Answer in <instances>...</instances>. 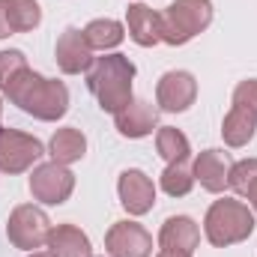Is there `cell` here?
<instances>
[{"instance_id": "e0dca14e", "label": "cell", "mask_w": 257, "mask_h": 257, "mask_svg": "<svg viewBox=\"0 0 257 257\" xmlns=\"http://www.w3.org/2000/svg\"><path fill=\"white\" fill-rule=\"evenodd\" d=\"M48 153H51V159L60 162V165L81 162L84 153H87V138H84V132H78V128H72V126L57 128L54 138H51V144H48Z\"/></svg>"}, {"instance_id": "52a82bcc", "label": "cell", "mask_w": 257, "mask_h": 257, "mask_svg": "<svg viewBox=\"0 0 257 257\" xmlns=\"http://www.w3.org/2000/svg\"><path fill=\"white\" fill-rule=\"evenodd\" d=\"M45 156V147L39 138L24 135L18 128H0V171L3 174H21L33 168Z\"/></svg>"}, {"instance_id": "4fadbf2b", "label": "cell", "mask_w": 257, "mask_h": 257, "mask_svg": "<svg viewBox=\"0 0 257 257\" xmlns=\"http://www.w3.org/2000/svg\"><path fill=\"white\" fill-rule=\"evenodd\" d=\"M114 123L123 138H147L159 123V108H153L144 99H132L123 111L114 114Z\"/></svg>"}, {"instance_id": "7a4b0ae2", "label": "cell", "mask_w": 257, "mask_h": 257, "mask_svg": "<svg viewBox=\"0 0 257 257\" xmlns=\"http://www.w3.org/2000/svg\"><path fill=\"white\" fill-rule=\"evenodd\" d=\"M132 81H135V63L126 54L96 57L90 72H87V87L96 96L99 108L108 114L123 111L132 102Z\"/></svg>"}, {"instance_id": "8992f818", "label": "cell", "mask_w": 257, "mask_h": 257, "mask_svg": "<svg viewBox=\"0 0 257 257\" xmlns=\"http://www.w3.org/2000/svg\"><path fill=\"white\" fill-rule=\"evenodd\" d=\"M75 192V174L60 165V162H45V165H36L33 174H30V194L39 200V203H48V206H60L69 200V194Z\"/></svg>"}, {"instance_id": "603a6c76", "label": "cell", "mask_w": 257, "mask_h": 257, "mask_svg": "<svg viewBox=\"0 0 257 257\" xmlns=\"http://www.w3.org/2000/svg\"><path fill=\"white\" fill-rule=\"evenodd\" d=\"M257 180V159H242V162H233L230 165V174H227V189H233L236 194H242L251 189V183Z\"/></svg>"}, {"instance_id": "277c9868", "label": "cell", "mask_w": 257, "mask_h": 257, "mask_svg": "<svg viewBox=\"0 0 257 257\" xmlns=\"http://www.w3.org/2000/svg\"><path fill=\"white\" fill-rule=\"evenodd\" d=\"M159 24H162V42L186 45L212 24V3L209 0H174L165 12H159Z\"/></svg>"}, {"instance_id": "ac0fdd59", "label": "cell", "mask_w": 257, "mask_h": 257, "mask_svg": "<svg viewBox=\"0 0 257 257\" xmlns=\"http://www.w3.org/2000/svg\"><path fill=\"white\" fill-rule=\"evenodd\" d=\"M84 39L93 51H108V48H117L126 39V27L114 18H96L84 27Z\"/></svg>"}, {"instance_id": "ffe728a7", "label": "cell", "mask_w": 257, "mask_h": 257, "mask_svg": "<svg viewBox=\"0 0 257 257\" xmlns=\"http://www.w3.org/2000/svg\"><path fill=\"white\" fill-rule=\"evenodd\" d=\"M156 150H159V156L168 165H174V162H186L189 159L192 144H189V138L180 128L165 126V128H159V135H156Z\"/></svg>"}, {"instance_id": "5b68a950", "label": "cell", "mask_w": 257, "mask_h": 257, "mask_svg": "<svg viewBox=\"0 0 257 257\" xmlns=\"http://www.w3.org/2000/svg\"><path fill=\"white\" fill-rule=\"evenodd\" d=\"M48 233H51V221L48 215L33 206V203H21L12 209L9 215V224H6V236L15 248H24V251H36L48 242Z\"/></svg>"}, {"instance_id": "9c48e42d", "label": "cell", "mask_w": 257, "mask_h": 257, "mask_svg": "<svg viewBox=\"0 0 257 257\" xmlns=\"http://www.w3.org/2000/svg\"><path fill=\"white\" fill-rule=\"evenodd\" d=\"M105 248L111 257H153V236L138 221H117L105 233Z\"/></svg>"}, {"instance_id": "4316f807", "label": "cell", "mask_w": 257, "mask_h": 257, "mask_svg": "<svg viewBox=\"0 0 257 257\" xmlns=\"http://www.w3.org/2000/svg\"><path fill=\"white\" fill-rule=\"evenodd\" d=\"M245 197H248V203L254 206V212H257V180H254V183H251V189L245 192Z\"/></svg>"}, {"instance_id": "f1b7e54d", "label": "cell", "mask_w": 257, "mask_h": 257, "mask_svg": "<svg viewBox=\"0 0 257 257\" xmlns=\"http://www.w3.org/2000/svg\"><path fill=\"white\" fill-rule=\"evenodd\" d=\"M30 257H54V254H51V251H33Z\"/></svg>"}, {"instance_id": "6da1fadb", "label": "cell", "mask_w": 257, "mask_h": 257, "mask_svg": "<svg viewBox=\"0 0 257 257\" xmlns=\"http://www.w3.org/2000/svg\"><path fill=\"white\" fill-rule=\"evenodd\" d=\"M3 93L24 114L36 117V120H45V123L60 120V117H66V111H69V90H66L63 81H51V78L33 72L30 66L21 69L9 81V87Z\"/></svg>"}, {"instance_id": "30bf717a", "label": "cell", "mask_w": 257, "mask_h": 257, "mask_svg": "<svg viewBox=\"0 0 257 257\" xmlns=\"http://www.w3.org/2000/svg\"><path fill=\"white\" fill-rule=\"evenodd\" d=\"M54 57H57V66L66 75H81V72H90L93 66V48L87 45L84 39V30L78 27H66L57 39V48H54Z\"/></svg>"}, {"instance_id": "2e32d148", "label": "cell", "mask_w": 257, "mask_h": 257, "mask_svg": "<svg viewBox=\"0 0 257 257\" xmlns=\"http://www.w3.org/2000/svg\"><path fill=\"white\" fill-rule=\"evenodd\" d=\"M45 245H48V251L54 257H93L87 233L81 227H75V224H57V227H51Z\"/></svg>"}, {"instance_id": "7c38bea8", "label": "cell", "mask_w": 257, "mask_h": 257, "mask_svg": "<svg viewBox=\"0 0 257 257\" xmlns=\"http://www.w3.org/2000/svg\"><path fill=\"white\" fill-rule=\"evenodd\" d=\"M230 156L221 150H203L192 165L194 183H200L206 192L218 194L227 189V174H230Z\"/></svg>"}, {"instance_id": "d4e9b609", "label": "cell", "mask_w": 257, "mask_h": 257, "mask_svg": "<svg viewBox=\"0 0 257 257\" xmlns=\"http://www.w3.org/2000/svg\"><path fill=\"white\" fill-rule=\"evenodd\" d=\"M233 105L248 111L257 120V78H248V81H239L236 90H233Z\"/></svg>"}, {"instance_id": "ba28073f", "label": "cell", "mask_w": 257, "mask_h": 257, "mask_svg": "<svg viewBox=\"0 0 257 257\" xmlns=\"http://www.w3.org/2000/svg\"><path fill=\"white\" fill-rule=\"evenodd\" d=\"M194 96H197V81H194L192 72H183V69L165 72L159 78V84H156V102L168 114L189 111L194 105Z\"/></svg>"}, {"instance_id": "8fae6325", "label": "cell", "mask_w": 257, "mask_h": 257, "mask_svg": "<svg viewBox=\"0 0 257 257\" xmlns=\"http://www.w3.org/2000/svg\"><path fill=\"white\" fill-rule=\"evenodd\" d=\"M117 192H120V203L128 215H144L153 209L156 203V186L153 180L138 171V168H128L120 174V183H117Z\"/></svg>"}, {"instance_id": "d6986e66", "label": "cell", "mask_w": 257, "mask_h": 257, "mask_svg": "<svg viewBox=\"0 0 257 257\" xmlns=\"http://www.w3.org/2000/svg\"><path fill=\"white\" fill-rule=\"evenodd\" d=\"M254 128H257V120L248 114V111H242V108H230L227 111V117H224V123H221V138H224V144L227 147H245L251 138H254Z\"/></svg>"}, {"instance_id": "9a60e30c", "label": "cell", "mask_w": 257, "mask_h": 257, "mask_svg": "<svg viewBox=\"0 0 257 257\" xmlns=\"http://www.w3.org/2000/svg\"><path fill=\"white\" fill-rule=\"evenodd\" d=\"M159 245L162 248H174V251H186L194 254V248L200 245V230L189 215H171L162 230H159Z\"/></svg>"}, {"instance_id": "83f0119b", "label": "cell", "mask_w": 257, "mask_h": 257, "mask_svg": "<svg viewBox=\"0 0 257 257\" xmlns=\"http://www.w3.org/2000/svg\"><path fill=\"white\" fill-rule=\"evenodd\" d=\"M156 257H192V254H186V251H174V248H162Z\"/></svg>"}, {"instance_id": "5bb4252c", "label": "cell", "mask_w": 257, "mask_h": 257, "mask_svg": "<svg viewBox=\"0 0 257 257\" xmlns=\"http://www.w3.org/2000/svg\"><path fill=\"white\" fill-rule=\"evenodd\" d=\"M126 30L132 42H138L141 48H153L162 42V24H159V12H153L144 3H135L126 9Z\"/></svg>"}, {"instance_id": "7402d4cb", "label": "cell", "mask_w": 257, "mask_h": 257, "mask_svg": "<svg viewBox=\"0 0 257 257\" xmlns=\"http://www.w3.org/2000/svg\"><path fill=\"white\" fill-rule=\"evenodd\" d=\"M194 186V174L186 162H174L162 171V189L171 197H186Z\"/></svg>"}, {"instance_id": "3957f363", "label": "cell", "mask_w": 257, "mask_h": 257, "mask_svg": "<svg viewBox=\"0 0 257 257\" xmlns=\"http://www.w3.org/2000/svg\"><path fill=\"white\" fill-rule=\"evenodd\" d=\"M203 233L212 245L224 248V245H236L242 239H248L254 233V212L248 209V203L233 200V197H221L206 209L203 218Z\"/></svg>"}, {"instance_id": "44dd1931", "label": "cell", "mask_w": 257, "mask_h": 257, "mask_svg": "<svg viewBox=\"0 0 257 257\" xmlns=\"http://www.w3.org/2000/svg\"><path fill=\"white\" fill-rule=\"evenodd\" d=\"M6 15L12 33H30L42 21V9L36 0H6Z\"/></svg>"}, {"instance_id": "cb8c5ba5", "label": "cell", "mask_w": 257, "mask_h": 257, "mask_svg": "<svg viewBox=\"0 0 257 257\" xmlns=\"http://www.w3.org/2000/svg\"><path fill=\"white\" fill-rule=\"evenodd\" d=\"M21 69H27V57H24V51H18V48L0 51V90H6L9 81H12Z\"/></svg>"}, {"instance_id": "484cf974", "label": "cell", "mask_w": 257, "mask_h": 257, "mask_svg": "<svg viewBox=\"0 0 257 257\" xmlns=\"http://www.w3.org/2000/svg\"><path fill=\"white\" fill-rule=\"evenodd\" d=\"M12 36V27H9V15H6V0H0V39Z\"/></svg>"}]
</instances>
